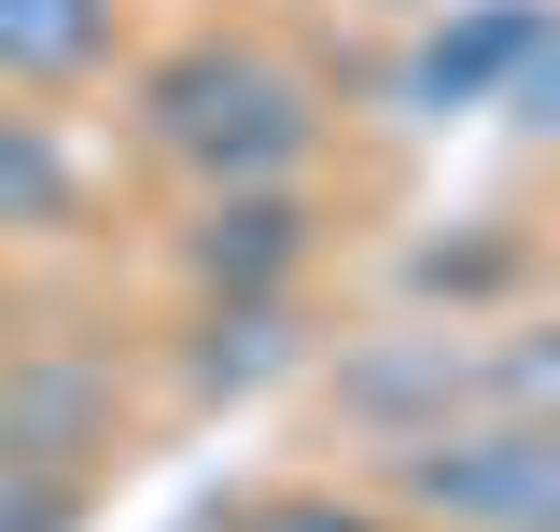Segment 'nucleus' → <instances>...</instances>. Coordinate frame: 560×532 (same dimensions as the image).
<instances>
[{
	"instance_id": "1",
	"label": "nucleus",
	"mask_w": 560,
	"mask_h": 532,
	"mask_svg": "<svg viewBox=\"0 0 560 532\" xmlns=\"http://www.w3.org/2000/svg\"><path fill=\"white\" fill-rule=\"evenodd\" d=\"M127 113L197 197H224V183H294L323 154V84L280 57V43H253V28H197V43L140 57Z\"/></svg>"
},
{
	"instance_id": "2",
	"label": "nucleus",
	"mask_w": 560,
	"mask_h": 532,
	"mask_svg": "<svg viewBox=\"0 0 560 532\" xmlns=\"http://www.w3.org/2000/svg\"><path fill=\"white\" fill-rule=\"evenodd\" d=\"M337 406L407 449V435H448V420H533L560 435V323H448V336H378L337 365Z\"/></svg>"
},
{
	"instance_id": "3",
	"label": "nucleus",
	"mask_w": 560,
	"mask_h": 532,
	"mask_svg": "<svg viewBox=\"0 0 560 532\" xmlns=\"http://www.w3.org/2000/svg\"><path fill=\"white\" fill-rule=\"evenodd\" d=\"M378 505L420 532H560V435L533 420H448L378 449Z\"/></svg>"
},
{
	"instance_id": "4",
	"label": "nucleus",
	"mask_w": 560,
	"mask_h": 532,
	"mask_svg": "<svg viewBox=\"0 0 560 532\" xmlns=\"http://www.w3.org/2000/svg\"><path fill=\"white\" fill-rule=\"evenodd\" d=\"M560 43L547 0H463V14H434L407 43V70H393V99L407 113H504L518 99V70Z\"/></svg>"
},
{
	"instance_id": "5",
	"label": "nucleus",
	"mask_w": 560,
	"mask_h": 532,
	"mask_svg": "<svg viewBox=\"0 0 560 532\" xmlns=\"http://www.w3.org/2000/svg\"><path fill=\"white\" fill-rule=\"evenodd\" d=\"M294 266H308V197L294 183L197 197V224H183V280L197 294H294Z\"/></svg>"
},
{
	"instance_id": "6",
	"label": "nucleus",
	"mask_w": 560,
	"mask_h": 532,
	"mask_svg": "<svg viewBox=\"0 0 560 532\" xmlns=\"http://www.w3.org/2000/svg\"><path fill=\"white\" fill-rule=\"evenodd\" d=\"M113 43H127L113 0H0V99L84 84V70H113Z\"/></svg>"
},
{
	"instance_id": "7",
	"label": "nucleus",
	"mask_w": 560,
	"mask_h": 532,
	"mask_svg": "<svg viewBox=\"0 0 560 532\" xmlns=\"http://www.w3.org/2000/svg\"><path fill=\"white\" fill-rule=\"evenodd\" d=\"M84 224V154L57 140V113L0 99V239H70Z\"/></svg>"
},
{
	"instance_id": "8",
	"label": "nucleus",
	"mask_w": 560,
	"mask_h": 532,
	"mask_svg": "<svg viewBox=\"0 0 560 532\" xmlns=\"http://www.w3.org/2000/svg\"><path fill=\"white\" fill-rule=\"evenodd\" d=\"M84 449H98V379H84V365L0 379V463L14 476H84Z\"/></svg>"
},
{
	"instance_id": "9",
	"label": "nucleus",
	"mask_w": 560,
	"mask_h": 532,
	"mask_svg": "<svg viewBox=\"0 0 560 532\" xmlns=\"http://www.w3.org/2000/svg\"><path fill=\"white\" fill-rule=\"evenodd\" d=\"M183 532H407L378 490H224V505H197Z\"/></svg>"
},
{
	"instance_id": "10",
	"label": "nucleus",
	"mask_w": 560,
	"mask_h": 532,
	"mask_svg": "<svg viewBox=\"0 0 560 532\" xmlns=\"http://www.w3.org/2000/svg\"><path fill=\"white\" fill-rule=\"evenodd\" d=\"M280 323H294L280 294H210V323H197V365H183V379H197V393H253V379L280 365Z\"/></svg>"
},
{
	"instance_id": "11",
	"label": "nucleus",
	"mask_w": 560,
	"mask_h": 532,
	"mask_svg": "<svg viewBox=\"0 0 560 532\" xmlns=\"http://www.w3.org/2000/svg\"><path fill=\"white\" fill-rule=\"evenodd\" d=\"M84 519V476H14L0 463V532H70Z\"/></svg>"
},
{
	"instance_id": "12",
	"label": "nucleus",
	"mask_w": 560,
	"mask_h": 532,
	"mask_svg": "<svg viewBox=\"0 0 560 532\" xmlns=\"http://www.w3.org/2000/svg\"><path fill=\"white\" fill-rule=\"evenodd\" d=\"M504 113H560V43H547L533 70H518V99H504Z\"/></svg>"
}]
</instances>
